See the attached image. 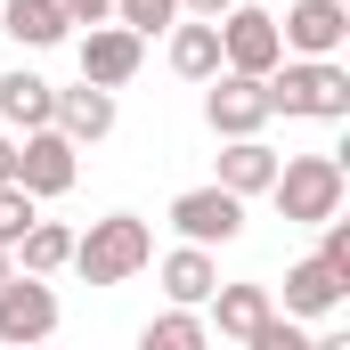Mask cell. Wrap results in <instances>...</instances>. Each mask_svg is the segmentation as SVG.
<instances>
[{"instance_id": "23", "label": "cell", "mask_w": 350, "mask_h": 350, "mask_svg": "<svg viewBox=\"0 0 350 350\" xmlns=\"http://www.w3.org/2000/svg\"><path fill=\"white\" fill-rule=\"evenodd\" d=\"M66 16L74 25H98V16H114V0H66Z\"/></svg>"}, {"instance_id": "18", "label": "cell", "mask_w": 350, "mask_h": 350, "mask_svg": "<svg viewBox=\"0 0 350 350\" xmlns=\"http://www.w3.org/2000/svg\"><path fill=\"white\" fill-rule=\"evenodd\" d=\"M49 106H57V82H41L33 66L0 74V122H8V131H41V122H49Z\"/></svg>"}, {"instance_id": "8", "label": "cell", "mask_w": 350, "mask_h": 350, "mask_svg": "<svg viewBox=\"0 0 350 350\" xmlns=\"http://www.w3.org/2000/svg\"><path fill=\"white\" fill-rule=\"evenodd\" d=\"M220 25V66H237V74H269L277 57H285V41H277V16L253 8V0H237L228 16H212Z\"/></svg>"}, {"instance_id": "24", "label": "cell", "mask_w": 350, "mask_h": 350, "mask_svg": "<svg viewBox=\"0 0 350 350\" xmlns=\"http://www.w3.org/2000/svg\"><path fill=\"white\" fill-rule=\"evenodd\" d=\"M237 0H179V16H228Z\"/></svg>"}, {"instance_id": "26", "label": "cell", "mask_w": 350, "mask_h": 350, "mask_svg": "<svg viewBox=\"0 0 350 350\" xmlns=\"http://www.w3.org/2000/svg\"><path fill=\"white\" fill-rule=\"evenodd\" d=\"M8 277H16V253H8V245H0V285H8Z\"/></svg>"}, {"instance_id": "11", "label": "cell", "mask_w": 350, "mask_h": 350, "mask_svg": "<svg viewBox=\"0 0 350 350\" xmlns=\"http://www.w3.org/2000/svg\"><path fill=\"white\" fill-rule=\"evenodd\" d=\"M269 310H277L269 285H212V293H204V326L228 334V342H253V326H261Z\"/></svg>"}, {"instance_id": "9", "label": "cell", "mask_w": 350, "mask_h": 350, "mask_svg": "<svg viewBox=\"0 0 350 350\" xmlns=\"http://www.w3.org/2000/svg\"><path fill=\"white\" fill-rule=\"evenodd\" d=\"M139 66H147V33H131V25H114V16H98V25L82 33V82L122 90Z\"/></svg>"}, {"instance_id": "12", "label": "cell", "mask_w": 350, "mask_h": 350, "mask_svg": "<svg viewBox=\"0 0 350 350\" xmlns=\"http://www.w3.org/2000/svg\"><path fill=\"white\" fill-rule=\"evenodd\" d=\"M49 122H57V131H66L74 147H98V139L114 131V90H98V82H74V90H57Z\"/></svg>"}, {"instance_id": "7", "label": "cell", "mask_w": 350, "mask_h": 350, "mask_svg": "<svg viewBox=\"0 0 350 350\" xmlns=\"http://www.w3.org/2000/svg\"><path fill=\"white\" fill-rule=\"evenodd\" d=\"M277 41H285V57H342L350 0H293V8L277 16Z\"/></svg>"}, {"instance_id": "19", "label": "cell", "mask_w": 350, "mask_h": 350, "mask_svg": "<svg viewBox=\"0 0 350 350\" xmlns=\"http://www.w3.org/2000/svg\"><path fill=\"white\" fill-rule=\"evenodd\" d=\"M8 253H16V269H33V277H57L66 253H74V228H66V220H33Z\"/></svg>"}, {"instance_id": "14", "label": "cell", "mask_w": 350, "mask_h": 350, "mask_svg": "<svg viewBox=\"0 0 350 350\" xmlns=\"http://www.w3.org/2000/svg\"><path fill=\"white\" fill-rule=\"evenodd\" d=\"M0 33L16 49H57L74 33V16H66V0H0Z\"/></svg>"}, {"instance_id": "1", "label": "cell", "mask_w": 350, "mask_h": 350, "mask_svg": "<svg viewBox=\"0 0 350 350\" xmlns=\"http://www.w3.org/2000/svg\"><path fill=\"white\" fill-rule=\"evenodd\" d=\"M147 261H155V228H147L139 212H106V220H90L82 237H74V253H66V269H74L82 285H131Z\"/></svg>"}, {"instance_id": "16", "label": "cell", "mask_w": 350, "mask_h": 350, "mask_svg": "<svg viewBox=\"0 0 350 350\" xmlns=\"http://www.w3.org/2000/svg\"><path fill=\"white\" fill-rule=\"evenodd\" d=\"M163 33H172V74L179 82H212L220 74V25L212 16H172Z\"/></svg>"}, {"instance_id": "25", "label": "cell", "mask_w": 350, "mask_h": 350, "mask_svg": "<svg viewBox=\"0 0 350 350\" xmlns=\"http://www.w3.org/2000/svg\"><path fill=\"white\" fill-rule=\"evenodd\" d=\"M0 179H16V131H0Z\"/></svg>"}, {"instance_id": "6", "label": "cell", "mask_w": 350, "mask_h": 350, "mask_svg": "<svg viewBox=\"0 0 350 350\" xmlns=\"http://www.w3.org/2000/svg\"><path fill=\"white\" fill-rule=\"evenodd\" d=\"M172 228L187 237V245H237L245 237V196L237 187H187V196H172Z\"/></svg>"}, {"instance_id": "15", "label": "cell", "mask_w": 350, "mask_h": 350, "mask_svg": "<svg viewBox=\"0 0 350 350\" xmlns=\"http://www.w3.org/2000/svg\"><path fill=\"white\" fill-rule=\"evenodd\" d=\"M212 179L253 204V196H269V179H277V147H269L261 131H253V139H220V172Z\"/></svg>"}, {"instance_id": "5", "label": "cell", "mask_w": 350, "mask_h": 350, "mask_svg": "<svg viewBox=\"0 0 350 350\" xmlns=\"http://www.w3.org/2000/svg\"><path fill=\"white\" fill-rule=\"evenodd\" d=\"M204 122H212V139H253V131H269V90H261V74L220 66L212 90H204Z\"/></svg>"}, {"instance_id": "2", "label": "cell", "mask_w": 350, "mask_h": 350, "mask_svg": "<svg viewBox=\"0 0 350 350\" xmlns=\"http://www.w3.org/2000/svg\"><path fill=\"white\" fill-rule=\"evenodd\" d=\"M269 114H301V122H342L350 114V66L342 57H277L261 74Z\"/></svg>"}, {"instance_id": "21", "label": "cell", "mask_w": 350, "mask_h": 350, "mask_svg": "<svg viewBox=\"0 0 350 350\" xmlns=\"http://www.w3.org/2000/svg\"><path fill=\"white\" fill-rule=\"evenodd\" d=\"M33 220H41V196H33V187H16V179H0V245H16Z\"/></svg>"}, {"instance_id": "13", "label": "cell", "mask_w": 350, "mask_h": 350, "mask_svg": "<svg viewBox=\"0 0 350 350\" xmlns=\"http://www.w3.org/2000/svg\"><path fill=\"white\" fill-rule=\"evenodd\" d=\"M342 293H350V277L334 261H318V253L285 269V310L293 318H326V310H342Z\"/></svg>"}, {"instance_id": "4", "label": "cell", "mask_w": 350, "mask_h": 350, "mask_svg": "<svg viewBox=\"0 0 350 350\" xmlns=\"http://www.w3.org/2000/svg\"><path fill=\"white\" fill-rule=\"evenodd\" d=\"M82 179V147L57 131V122H41V131H16V187H33L41 204L49 196H66Z\"/></svg>"}, {"instance_id": "3", "label": "cell", "mask_w": 350, "mask_h": 350, "mask_svg": "<svg viewBox=\"0 0 350 350\" xmlns=\"http://www.w3.org/2000/svg\"><path fill=\"white\" fill-rule=\"evenodd\" d=\"M350 172L342 155H277V179H269V204L285 212V228H318L326 212H342Z\"/></svg>"}, {"instance_id": "10", "label": "cell", "mask_w": 350, "mask_h": 350, "mask_svg": "<svg viewBox=\"0 0 350 350\" xmlns=\"http://www.w3.org/2000/svg\"><path fill=\"white\" fill-rule=\"evenodd\" d=\"M49 334H57V293H49V277L16 269L0 285V342H49Z\"/></svg>"}, {"instance_id": "22", "label": "cell", "mask_w": 350, "mask_h": 350, "mask_svg": "<svg viewBox=\"0 0 350 350\" xmlns=\"http://www.w3.org/2000/svg\"><path fill=\"white\" fill-rule=\"evenodd\" d=\"M179 16V0H114V25H131V33H163Z\"/></svg>"}, {"instance_id": "17", "label": "cell", "mask_w": 350, "mask_h": 350, "mask_svg": "<svg viewBox=\"0 0 350 350\" xmlns=\"http://www.w3.org/2000/svg\"><path fill=\"white\" fill-rule=\"evenodd\" d=\"M155 277H163V293H172V301L204 310V293L220 285V261H212V245H187V237H179L172 253H163V269H155Z\"/></svg>"}, {"instance_id": "20", "label": "cell", "mask_w": 350, "mask_h": 350, "mask_svg": "<svg viewBox=\"0 0 350 350\" xmlns=\"http://www.w3.org/2000/svg\"><path fill=\"white\" fill-rule=\"evenodd\" d=\"M139 342H147V350H204V342H212V326H204V310L172 301L163 318H147V326H139Z\"/></svg>"}]
</instances>
